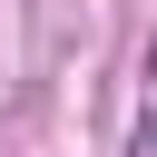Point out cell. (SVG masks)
Segmentation results:
<instances>
[{
    "mask_svg": "<svg viewBox=\"0 0 157 157\" xmlns=\"http://www.w3.org/2000/svg\"><path fill=\"white\" fill-rule=\"evenodd\" d=\"M128 157H157V118H137V137H128Z\"/></svg>",
    "mask_w": 157,
    "mask_h": 157,
    "instance_id": "6da1fadb",
    "label": "cell"
}]
</instances>
